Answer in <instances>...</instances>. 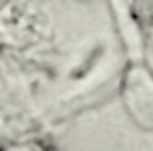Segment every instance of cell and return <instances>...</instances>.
<instances>
[{"label":"cell","mask_w":153,"mask_h":151,"mask_svg":"<svg viewBox=\"0 0 153 151\" xmlns=\"http://www.w3.org/2000/svg\"><path fill=\"white\" fill-rule=\"evenodd\" d=\"M122 104L134 124L153 129V73L145 65L134 63L122 79Z\"/></svg>","instance_id":"6da1fadb"}]
</instances>
